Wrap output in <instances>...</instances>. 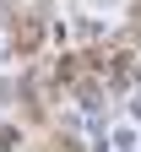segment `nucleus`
<instances>
[]
</instances>
